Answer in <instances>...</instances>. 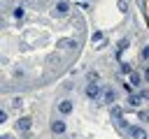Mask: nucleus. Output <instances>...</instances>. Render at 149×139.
Returning a JSON list of instances; mask_svg holds the SVG:
<instances>
[{"label": "nucleus", "mask_w": 149, "mask_h": 139, "mask_svg": "<svg viewBox=\"0 0 149 139\" xmlns=\"http://www.w3.org/2000/svg\"><path fill=\"white\" fill-rule=\"evenodd\" d=\"M98 95H100V86H98V83H88V86H86V97H88V100H95Z\"/></svg>", "instance_id": "f257e3e1"}, {"label": "nucleus", "mask_w": 149, "mask_h": 139, "mask_svg": "<svg viewBox=\"0 0 149 139\" xmlns=\"http://www.w3.org/2000/svg\"><path fill=\"white\" fill-rule=\"evenodd\" d=\"M54 14H56V16H65V14H68V2H65V0H58L56 7H54Z\"/></svg>", "instance_id": "f03ea898"}, {"label": "nucleus", "mask_w": 149, "mask_h": 139, "mask_svg": "<svg viewBox=\"0 0 149 139\" xmlns=\"http://www.w3.org/2000/svg\"><path fill=\"white\" fill-rule=\"evenodd\" d=\"M130 137H133V139H149V137H147V132H144L142 127H137V125H135V127H130Z\"/></svg>", "instance_id": "7ed1b4c3"}, {"label": "nucleus", "mask_w": 149, "mask_h": 139, "mask_svg": "<svg viewBox=\"0 0 149 139\" xmlns=\"http://www.w3.org/2000/svg\"><path fill=\"white\" fill-rule=\"evenodd\" d=\"M58 111H61V114H70V111H72V102H70V100H63V102L58 104Z\"/></svg>", "instance_id": "20e7f679"}, {"label": "nucleus", "mask_w": 149, "mask_h": 139, "mask_svg": "<svg viewBox=\"0 0 149 139\" xmlns=\"http://www.w3.org/2000/svg\"><path fill=\"white\" fill-rule=\"evenodd\" d=\"M51 130H54L56 134H63V132H65V123H63V120H54V123H51Z\"/></svg>", "instance_id": "39448f33"}, {"label": "nucleus", "mask_w": 149, "mask_h": 139, "mask_svg": "<svg viewBox=\"0 0 149 139\" xmlns=\"http://www.w3.org/2000/svg\"><path fill=\"white\" fill-rule=\"evenodd\" d=\"M58 46H63V49H74V46H77V42H74V39H61V42H58Z\"/></svg>", "instance_id": "423d86ee"}, {"label": "nucleus", "mask_w": 149, "mask_h": 139, "mask_svg": "<svg viewBox=\"0 0 149 139\" xmlns=\"http://www.w3.org/2000/svg\"><path fill=\"white\" fill-rule=\"evenodd\" d=\"M128 102H130V107H140V104H142V95H133V93H130Z\"/></svg>", "instance_id": "0eeeda50"}, {"label": "nucleus", "mask_w": 149, "mask_h": 139, "mask_svg": "<svg viewBox=\"0 0 149 139\" xmlns=\"http://www.w3.org/2000/svg\"><path fill=\"white\" fill-rule=\"evenodd\" d=\"M28 127H30V118H19V130H23V132H26Z\"/></svg>", "instance_id": "6e6552de"}, {"label": "nucleus", "mask_w": 149, "mask_h": 139, "mask_svg": "<svg viewBox=\"0 0 149 139\" xmlns=\"http://www.w3.org/2000/svg\"><path fill=\"white\" fill-rule=\"evenodd\" d=\"M130 86H133V88H135V86H140V74H137V72H133V74H130Z\"/></svg>", "instance_id": "1a4fd4ad"}, {"label": "nucleus", "mask_w": 149, "mask_h": 139, "mask_svg": "<svg viewBox=\"0 0 149 139\" xmlns=\"http://www.w3.org/2000/svg\"><path fill=\"white\" fill-rule=\"evenodd\" d=\"M23 14H26L23 7H16V9H14V19H23Z\"/></svg>", "instance_id": "9d476101"}, {"label": "nucleus", "mask_w": 149, "mask_h": 139, "mask_svg": "<svg viewBox=\"0 0 149 139\" xmlns=\"http://www.w3.org/2000/svg\"><path fill=\"white\" fill-rule=\"evenodd\" d=\"M121 72H123V74H133V67H130L128 63H121Z\"/></svg>", "instance_id": "9b49d317"}, {"label": "nucleus", "mask_w": 149, "mask_h": 139, "mask_svg": "<svg viewBox=\"0 0 149 139\" xmlns=\"http://www.w3.org/2000/svg\"><path fill=\"white\" fill-rule=\"evenodd\" d=\"M100 76H98V72H88V83H95Z\"/></svg>", "instance_id": "f8f14e48"}, {"label": "nucleus", "mask_w": 149, "mask_h": 139, "mask_svg": "<svg viewBox=\"0 0 149 139\" xmlns=\"http://www.w3.org/2000/svg\"><path fill=\"white\" fill-rule=\"evenodd\" d=\"M105 100H107V102H114V90H112V88L105 90Z\"/></svg>", "instance_id": "ddd939ff"}, {"label": "nucleus", "mask_w": 149, "mask_h": 139, "mask_svg": "<svg viewBox=\"0 0 149 139\" xmlns=\"http://www.w3.org/2000/svg\"><path fill=\"white\" fill-rule=\"evenodd\" d=\"M126 46H128V39H121V44H119V53H123Z\"/></svg>", "instance_id": "4468645a"}, {"label": "nucleus", "mask_w": 149, "mask_h": 139, "mask_svg": "<svg viewBox=\"0 0 149 139\" xmlns=\"http://www.w3.org/2000/svg\"><path fill=\"white\" fill-rule=\"evenodd\" d=\"M140 58H142V60H147V58H149V46H144V49H142V53H140Z\"/></svg>", "instance_id": "2eb2a0df"}, {"label": "nucleus", "mask_w": 149, "mask_h": 139, "mask_svg": "<svg viewBox=\"0 0 149 139\" xmlns=\"http://www.w3.org/2000/svg\"><path fill=\"white\" fill-rule=\"evenodd\" d=\"M91 39H93V42H100V39H102V32H93Z\"/></svg>", "instance_id": "dca6fc26"}, {"label": "nucleus", "mask_w": 149, "mask_h": 139, "mask_svg": "<svg viewBox=\"0 0 149 139\" xmlns=\"http://www.w3.org/2000/svg\"><path fill=\"white\" fill-rule=\"evenodd\" d=\"M126 7H128V5H126V0H119V9H121V12H126Z\"/></svg>", "instance_id": "f3484780"}, {"label": "nucleus", "mask_w": 149, "mask_h": 139, "mask_svg": "<svg viewBox=\"0 0 149 139\" xmlns=\"http://www.w3.org/2000/svg\"><path fill=\"white\" fill-rule=\"evenodd\" d=\"M144 76H147V79H149V67H147V72H144Z\"/></svg>", "instance_id": "a211bd4d"}, {"label": "nucleus", "mask_w": 149, "mask_h": 139, "mask_svg": "<svg viewBox=\"0 0 149 139\" xmlns=\"http://www.w3.org/2000/svg\"><path fill=\"white\" fill-rule=\"evenodd\" d=\"M2 139H12V137H9V134H5V137H2Z\"/></svg>", "instance_id": "6ab92c4d"}]
</instances>
